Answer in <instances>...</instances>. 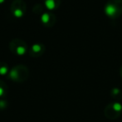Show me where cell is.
<instances>
[{
    "label": "cell",
    "mask_w": 122,
    "mask_h": 122,
    "mask_svg": "<svg viewBox=\"0 0 122 122\" xmlns=\"http://www.w3.org/2000/svg\"><path fill=\"white\" fill-rule=\"evenodd\" d=\"M10 70L8 69V66L7 63L3 62V61H0V75L5 76L8 75Z\"/></svg>",
    "instance_id": "obj_10"
},
{
    "label": "cell",
    "mask_w": 122,
    "mask_h": 122,
    "mask_svg": "<svg viewBox=\"0 0 122 122\" xmlns=\"http://www.w3.org/2000/svg\"><path fill=\"white\" fill-rule=\"evenodd\" d=\"M44 6L40 3H37L33 7V13L36 15H41L44 13Z\"/></svg>",
    "instance_id": "obj_11"
},
{
    "label": "cell",
    "mask_w": 122,
    "mask_h": 122,
    "mask_svg": "<svg viewBox=\"0 0 122 122\" xmlns=\"http://www.w3.org/2000/svg\"><path fill=\"white\" fill-rule=\"evenodd\" d=\"M104 13L110 19H116L122 15V0H108L104 6Z\"/></svg>",
    "instance_id": "obj_2"
},
{
    "label": "cell",
    "mask_w": 122,
    "mask_h": 122,
    "mask_svg": "<svg viewBox=\"0 0 122 122\" xmlns=\"http://www.w3.org/2000/svg\"><path fill=\"white\" fill-rule=\"evenodd\" d=\"M8 47H9V50L11 51V52H13L16 56H24L28 51L27 43L23 40L19 38L13 39L9 42Z\"/></svg>",
    "instance_id": "obj_5"
},
{
    "label": "cell",
    "mask_w": 122,
    "mask_h": 122,
    "mask_svg": "<svg viewBox=\"0 0 122 122\" xmlns=\"http://www.w3.org/2000/svg\"><path fill=\"white\" fill-rule=\"evenodd\" d=\"M29 76V70L24 65H16L11 68L8 74L9 80L13 81L17 83L24 82Z\"/></svg>",
    "instance_id": "obj_1"
},
{
    "label": "cell",
    "mask_w": 122,
    "mask_h": 122,
    "mask_svg": "<svg viewBox=\"0 0 122 122\" xmlns=\"http://www.w3.org/2000/svg\"><path fill=\"white\" fill-rule=\"evenodd\" d=\"M4 3H5V0H0V5L3 4Z\"/></svg>",
    "instance_id": "obj_15"
},
{
    "label": "cell",
    "mask_w": 122,
    "mask_h": 122,
    "mask_svg": "<svg viewBox=\"0 0 122 122\" xmlns=\"http://www.w3.org/2000/svg\"><path fill=\"white\" fill-rule=\"evenodd\" d=\"M110 97L116 101H120L122 98V92L119 87H113L110 92Z\"/></svg>",
    "instance_id": "obj_9"
},
{
    "label": "cell",
    "mask_w": 122,
    "mask_h": 122,
    "mask_svg": "<svg viewBox=\"0 0 122 122\" xmlns=\"http://www.w3.org/2000/svg\"><path fill=\"white\" fill-rule=\"evenodd\" d=\"M7 90H8V86L7 85L0 80V97H4L7 94Z\"/></svg>",
    "instance_id": "obj_12"
},
{
    "label": "cell",
    "mask_w": 122,
    "mask_h": 122,
    "mask_svg": "<svg viewBox=\"0 0 122 122\" xmlns=\"http://www.w3.org/2000/svg\"><path fill=\"white\" fill-rule=\"evenodd\" d=\"M104 114L107 119L116 120L122 115V104L120 101H114L105 106Z\"/></svg>",
    "instance_id": "obj_3"
},
{
    "label": "cell",
    "mask_w": 122,
    "mask_h": 122,
    "mask_svg": "<svg viewBox=\"0 0 122 122\" xmlns=\"http://www.w3.org/2000/svg\"><path fill=\"white\" fill-rule=\"evenodd\" d=\"M56 16L54 13L50 11L44 12L40 15V22L44 27H52L56 23Z\"/></svg>",
    "instance_id": "obj_6"
},
{
    "label": "cell",
    "mask_w": 122,
    "mask_h": 122,
    "mask_svg": "<svg viewBox=\"0 0 122 122\" xmlns=\"http://www.w3.org/2000/svg\"><path fill=\"white\" fill-rule=\"evenodd\" d=\"M120 75H121V76L122 78V66H121V68H120Z\"/></svg>",
    "instance_id": "obj_14"
},
{
    "label": "cell",
    "mask_w": 122,
    "mask_h": 122,
    "mask_svg": "<svg viewBox=\"0 0 122 122\" xmlns=\"http://www.w3.org/2000/svg\"><path fill=\"white\" fill-rule=\"evenodd\" d=\"M45 46L41 42H36L31 46L29 49V55L30 56L34 58H37L41 56L45 51Z\"/></svg>",
    "instance_id": "obj_7"
},
{
    "label": "cell",
    "mask_w": 122,
    "mask_h": 122,
    "mask_svg": "<svg viewBox=\"0 0 122 122\" xmlns=\"http://www.w3.org/2000/svg\"><path fill=\"white\" fill-rule=\"evenodd\" d=\"M10 12L13 18H23L27 12V4L23 0H13L10 6Z\"/></svg>",
    "instance_id": "obj_4"
},
{
    "label": "cell",
    "mask_w": 122,
    "mask_h": 122,
    "mask_svg": "<svg viewBox=\"0 0 122 122\" xmlns=\"http://www.w3.org/2000/svg\"><path fill=\"white\" fill-rule=\"evenodd\" d=\"M61 0H44V5L48 11H54L59 8Z\"/></svg>",
    "instance_id": "obj_8"
},
{
    "label": "cell",
    "mask_w": 122,
    "mask_h": 122,
    "mask_svg": "<svg viewBox=\"0 0 122 122\" xmlns=\"http://www.w3.org/2000/svg\"><path fill=\"white\" fill-rule=\"evenodd\" d=\"M8 107V102L4 100H0V110H4Z\"/></svg>",
    "instance_id": "obj_13"
}]
</instances>
